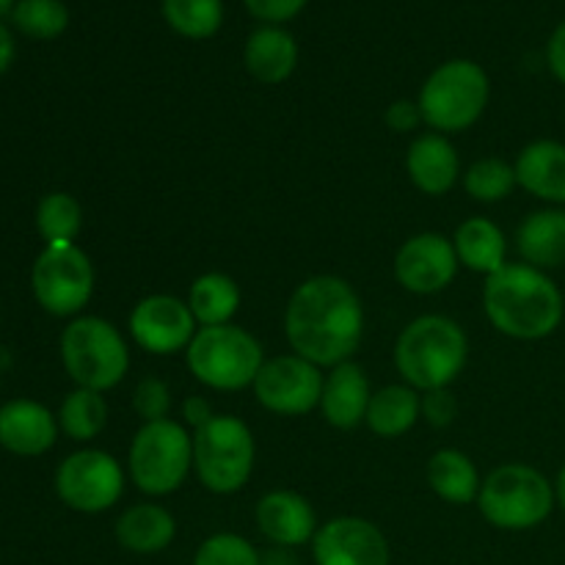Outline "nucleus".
Instances as JSON below:
<instances>
[{
  "label": "nucleus",
  "mask_w": 565,
  "mask_h": 565,
  "mask_svg": "<svg viewBox=\"0 0 565 565\" xmlns=\"http://www.w3.org/2000/svg\"><path fill=\"white\" fill-rule=\"evenodd\" d=\"M285 334L292 351L318 367L351 362L364 334V309L356 290L340 276L307 279L287 303Z\"/></svg>",
  "instance_id": "1"
},
{
  "label": "nucleus",
  "mask_w": 565,
  "mask_h": 565,
  "mask_svg": "<svg viewBox=\"0 0 565 565\" xmlns=\"http://www.w3.org/2000/svg\"><path fill=\"white\" fill-rule=\"evenodd\" d=\"M483 309L491 326L513 340H544L563 323L565 301L546 270L533 265H505L483 287Z\"/></svg>",
  "instance_id": "2"
},
{
  "label": "nucleus",
  "mask_w": 565,
  "mask_h": 565,
  "mask_svg": "<svg viewBox=\"0 0 565 565\" xmlns=\"http://www.w3.org/2000/svg\"><path fill=\"white\" fill-rule=\"evenodd\" d=\"M469 340L445 315H423L401 331L395 345L397 373L417 392L447 390L467 367Z\"/></svg>",
  "instance_id": "3"
},
{
  "label": "nucleus",
  "mask_w": 565,
  "mask_h": 565,
  "mask_svg": "<svg viewBox=\"0 0 565 565\" xmlns=\"http://www.w3.org/2000/svg\"><path fill=\"white\" fill-rule=\"evenodd\" d=\"M555 483L527 463L497 467L480 486L478 508L489 524L508 533L533 530L550 519L555 508Z\"/></svg>",
  "instance_id": "4"
},
{
  "label": "nucleus",
  "mask_w": 565,
  "mask_h": 565,
  "mask_svg": "<svg viewBox=\"0 0 565 565\" xmlns=\"http://www.w3.org/2000/svg\"><path fill=\"white\" fill-rule=\"evenodd\" d=\"M185 359L193 379L221 392L254 386L265 364V353L257 337L232 323L199 329L188 345Z\"/></svg>",
  "instance_id": "5"
},
{
  "label": "nucleus",
  "mask_w": 565,
  "mask_h": 565,
  "mask_svg": "<svg viewBox=\"0 0 565 565\" xmlns=\"http://www.w3.org/2000/svg\"><path fill=\"white\" fill-rule=\"evenodd\" d=\"M489 75L469 58H456L430 72L419 92V110L430 130L463 132L483 116L489 105Z\"/></svg>",
  "instance_id": "6"
},
{
  "label": "nucleus",
  "mask_w": 565,
  "mask_h": 565,
  "mask_svg": "<svg viewBox=\"0 0 565 565\" xmlns=\"http://www.w3.org/2000/svg\"><path fill=\"white\" fill-rule=\"evenodd\" d=\"M61 359L77 386L94 392L114 390L130 370V348L114 323L77 318L61 334Z\"/></svg>",
  "instance_id": "7"
},
{
  "label": "nucleus",
  "mask_w": 565,
  "mask_h": 565,
  "mask_svg": "<svg viewBox=\"0 0 565 565\" xmlns=\"http://www.w3.org/2000/svg\"><path fill=\"white\" fill-rule=\"evenodd\" d=\"M254 436L243 419L215 414L193 434V469L199 483L213 494H235L254 472Z\"/></svg>",
  "instance_id": "8"
},
{
  "label": "nucleus",
  "mask_w": 565,
  "mask_h": 565,
  "mask_svg": "<svg viewBox=\"0 0 565 565\" xmlns=\"http://www.w3.org/2000/svg\"><path fill=\"white\" fill-rule=\"evenodd\" d=\"M193 469V436L174 419L143 423L130 445V478L138 491L166 497L180 489Z\"/></svg>",
  "instance_id": "9"
},
{
  "label": "nucleus",
  "mask_w": 565,
  "mask_h": 565,
  "mask_svg": "<svg viewBox=\"0 0 565 565\" xmlns=\"http://www.w3.org/2000/svg\"><path fill=\"white\" fill-rule=\"evenodd\" d=\"M33 296L50 315L70 318L88 303L94 292V268L75 243H50L33 263Z\"/></svg>",
  "instance_id": "10"
},
{
  "label": "nucleus",
  "mask_w": 565,
  "mask_h": 565,
  "mask_svg": "<svg viewBox=\"0 0 565 565\" xmlns=\"http://www.w3.org/2000/svg\"><path fill=\"white\" fill-rule=\"evenodd\" d=\"M55 491L72 511L103 513L125 494V469L103 450L72 452L55 472Z\"/></svg>",
  "instance_id": "11"
},
{
  "label": "nucleus",
  "mask_w": 565,
  "mask_h": 565,
  "mask_svg": "<svg viewBox=\"0 0 565 565\" xmlns=\"http://www.w3.org/2000/svg\"><path fill=\"white\" fill-rule=\"evenodd\" d=\"M323 381L318 364L298 353L265 359L257 381H254V395L257 403L268 412L281 417H301L320 406L323 397Z\"/></svg>",
  "instance_id": "12"
},
{
  "label": "nucleus",
  "mask_w": 565,
  "mask_h": 565,
  "mask_svg": "<svg viewBox=\"0 0 565 565\" xmlns=\"http://www.w3.org/2000/svg\"><path fill=\"white\" fill-rule=\"evenodd\" d=\"M196 331V318L188 301L174 296H147L130 312V337L154 356L188 351Z\"/></svg>",
  "instance_id": "13"
},
{
  "label": "nucleus",
  "mask_w": 565,
  "mask_h": 565,
  "mask_svg": "<svg viewBox=\"0 0 565 565\" xmlns=\"http://www.w3.org/2000/svg\"><path fill=\"white\" fill-rule=\"evenodd\" d=\"M315 565H390L386 535L359 516H337L318 527L312 539Z\"/></svg>",
  "instance_id": "14"
},
{
  "label": "nucleus",
  "mask_w": 565,
  "mask_h": 565,
  "mask_svg": "<svg viewBox=\"0 0 565 565\" xmlns=\"http://www.w3.org/2000/svg\"><path fill=\"white\" fill-rule=\"evenodd\" d=\"M458 254L450 237L439 232H423L408 237L395 257V276L408 292L434 296L452 285L458 274Z\"/></svg>",
  "instance_id": "15"
},
{
  "label": "nucleus",
  "mask_w": 565,
  "mask_h": 565,
  "mask_svg": "<svg viewBox=\"0 0 565 565\" xmlns=\"http://www.w3.org/2000/svg\"><path fill=\"white\" fill-rule=\"evenodd\" d=\"M257 527L270 544L290 550L315 539L318 516L307 497L296 491H270L257 502Z\"/></svg>",
  "instance_id": "16"
},
{
  "label": "nucleus",
  "mask_w": 565,
  "mask_h": 565,
  "mask_svg": "<svg viewBox=\"0 0 565 565\" xmlns=\"http://www.w3.org/2000/svg\"><path fill=\"white\" fill-rule=\"evenodd\" d=\"M370 401H373V390H370V379L362 364L342 362L326 375L320 408H323L326 423L334 425V428H359L367 419Z\"/></svg>",
  "instance_id": "17"
},
{
  "label": "nucleus",
  "mask_w": 565,
  "mask_h": 565,
  "mask_svg": "<svg viewBox=\"0 0 565 565\" xmlns=\"http://www.w3.org/2000/svg\"><path fill=\"white\" fill-rule=\"evenodd\" d=\"M406 169L417 191L425 196H445L461 174V158L441 132H425L408 147Z\"/></svg>",
  "instance_id": "18"
},
{
  "label": "nucleus",
  "mask_w": 565,
  "mask_h": 565,
  "mask_svg": "<svg viewBox=\"0 0 565 565\" xmlns=\"http://www.w3.org/2000/svg\"><path fill=\"white\" fill-rule=\"evenodd\" d=\"M53 414L33 401H11L0 408V445L17 456H42L55 445Z\"/></svg>",
  "instance_id": "19"
},
{
  "label": "nucleus",
  "mask_w": 565,
  "mask_h": 565,
  "mask_svg": "<svg viewBox=\"0 0 565 565\" xmlns=\"http://www.w3.org/2000/svg\"><path fill=\"white\" fill-rule=\"evenodd\" d=\"M513 169L519 185L535 199L565 204V143L550 138L527 143Z\"/></svg>",
  "instance_id": "20"
},
{
  "label": "nucleus",
  "mask_w": 565,
  "mask_h": 565,
  "mask_svg": "<svg viewBox=\"0 0 565 565\" xmlns=\"http://www.w3.org/2000/svg\"><path fill=\"white\" fill-rule=\"evenodd\" d=\"M248 75L257 77L259 83H285L296 72L298 64V44L285 28L263 25L248 36L246 50H243Z\"/></svg>",
  "instance_id": "21"
},
{
  "label": "nucleus",
  "mask_w": 565,
  "mask_h": 565,
  "mask_svg": "<svg viewBox=\"0 0 565 565\" xmlns=\"http://www.w3.org/2000/svg\"><path fill=\"white\" fill-rule=\"evenodd\" d=\"M516 246L524 265L539 270L565 265V210L550 207L530 213L516 232Z\"/></svg>",
  "instance_id": "22"
},
{
  "label": "nucleus",
  "mask_w": 565,
  "mask_h": 565,
  "mask_svg": "<svg viewBox=\"0 0 565 565\" xmlns=\"http://www.w3.org/2000/svg\"><path fill=\"white\" fill-rule=\"evenodd\" d=\"M174 535L177 519L163 505H152V502L127 508L116 522V541L121 550L136 552V555H158L169 550Z\"/></svg>",
  "instance_id": "23"
},
{
  "label": "nucleus",
  "mask_w": 565,
  "mask_h": 565,
  "mask_svg": "<svg viewBox=\"0 0 565 565\" xmlns=\"http://www.w3.org/2000/svg\"><path fill=\"white\" fill-rule=\"evenodd\" d=\"M452 246H456L458 263L467 265V268L475 270V274H486V279L508 265L505 235H502L500 226L489 218L463 221V224L456 230Z\"/></svg>",
  "instance_id": "24"
},
{
  "label": "nucleus",
  "mask_w": 565,
  "mask_h": 565,
  "mask_svg": "<svg viewBox=\"0 0 565 565\" xmlns=\"http://www.w3.org/2000/svg\"><path fill=\"white\" fill-rule=\"evenodd\" d=\"M419 414H423V397L417 395V390L408 384H390L373 392L364 423L381 439H397L417 425Z\"/></svg>",
  "instance_id": "25"
},
{
  "label": "nucleus",
  "mask_w": 565,
  "mask_h": 565,
  "mask_svg": "<svg viewBox=\"0 0 565 565\" xmlns=\"http://www.w3.org/2000/svg\"><path fill=\"white\" fill-rule=\"evenodd\" d=\"M428 483L436 497L450 505H469L480 497V475L472 458L461 450H439L428 461Z\"/></svg>",
  "instance_id": "26"
},
{
  "label": "nucleus",
  "mask_w": 565,
  "mask_h": 565,
  "mask_svg": "<svg viewBox=\"0 0 565 565\" xmlns=\"http://www.w3.org/2000/svg\"><path fill=\"white\" fill-rule=\"evenodd\" d=\"M188 307L202 329L226 326L241 307V287L232 276L213 270L193 281L191 292H188Z\"/></svg>",
  "instance_id": "27"
},
{
  "label": "nucleus",
  "mask_w": 565,
  "mask_h": 565,
  "mask_svg": "<svg viewBox=\"0 0 565 565\" xmlns=\"http://www.w3.org/2000/svg\"><path fill=\"white\" fill-rule=\"evenodd\" d=\"M58 423L64 428V434L75 441H92L108 425V403H105L103 392L83 390L77 386L72 395H66V401L61 403Z\"/></svg>",
  "instance_id": "28"
},
{
  "label": "nucleus",
  "mask_w": 565,
  "mask_h": 565,
  "mask_svg": "<svg viewBox=\"0 0 565 565\" xmlns=\"http://www.w3.org/2000/svg\"><path fill=\"white\" fill-rule=\"evenodd\" d=\"M163 17L171 31L185 39H210L224 22L221 0H163Z\"/></svg>",
  "instance_id": "29"
},
{
  "label": "nucleus",
  "mask_w": 565,
  "mask_h": 565,
  "mask_svg": "<svg viewBox=\"0 0 565 565\" xmlns=\"http://www.w3.org/2000/svg\"><path fill=\"white\" fill-rule=\"evenodd\" d=\"M516 185V169H513L511 163H505L502 158L478 160V163L469 166V171L463 174V188H467V193L475 202L483 204L502 202V199L511 196Z\"/></svg>",
  "instance_id": "30"
},
{
  "label": "nucleus",
  "mask_w": 565,
  "mask_h": 565,
  "mask_svg": "<svg viewBox=\"0 0 565 565\" xmlns=\"http://www.w3.org/2000/svg\"><path fill=\"white\" fill-rule=\"evenodd\" d=\"M36 226L50 243H72L83 226V210L70 193H50L39 202Z\"/></svg>",
  "instance_id": "31"
},
{
  "label": "nucleus",
  "mask_w": 565,
  "mask_h": 565,
  "mask_svg": "<svg viewBox=\"0 0 565 565\" xmlns=\"http://www.w3.org/2000/svg\"><path fill=\"white\" fill-rule=\"evenodd\" d=\"M11 20L25 36L55 39L70 25V11L61 0H20L11 9Z\"/></svg>",
  "instance_id": "32"
},
{
  "label": "nucleus",
  "mask_w": 565,
  "mask_h": 565,
  "mask_svg": "<svg viewBox=\"0 0 565 565\" xmlns=\"http://www.w3.org/2000/svg\"><path fill=\"white\" fill-rule=\"evenodd\" d=\"M193 565H263V557L252 541L235 533H218L199 546Z\"/></svg>",
  "instance_id": "33"
},
{
  "label": "nucleus",
  "mask_w": 565,
  "mask_h": 565,
  "mask_svg": "<svg viewBox=\"0 0 565 565\" xmlns=\"http://www.w3.org/2000/svg\"><path fill=\"white\" fill-rule=\"evenodd\" d=\"M132 408H136V414L143 419V423H160V419H169L171 392L169 386H166V381L152 379V375L138 381L136 392H132Z\"/></svg>",
  "instance_id": "34"
},
{
  "label": "nucleus",
  "mask_w": 565,
  "mask_h": 565,
  "mask_svg": "<svg viewBox=\"0 0 565 565\" xmlns=\"http://www.w3.org/2000/svg\"><path fill=\"white\" fill-rule=\"evenodd\" d=\"M243 3H246V9L257 20L268 22V25H279V22H287L296 14H301V9L309 0H243Z\"/></svg>",
  "instance_id": "35"
},
{
  "label": "nucleus",
  "mask_w": 565,
  "mask_h": 565,
  "mask_svg": "<svg viewBox=\"0 0 565 565\" xmlns=\"http://www.w3.org/2000/svg\"><path fill=\"white\" fill-rule=\"evenodd\" d=\"M458 401L450 390H434L425 392L423 397V417L428 419L434 428H447L456 419Z\"/></svg>",
  "instance_id": "36"
},
{
  "label": "nucleus",
  "mask_w": 565,
  "mask_h": 565,
  "mask_svg": "<svg viewBox=\"0 0 565 565\" xmlns=\"http://www.w3.org/2000/svg\"><path fill=\"white\" fill-rule=\"evenodd\" d=\"M384 121L390 130L395 132H412L417 130V125L423 121V110H419V103H412V99H397L386 108Z\"/></svg>",
  "instance_id": "37"
},
{
  "label": "nucleus",
  "mask_w": 565,
  "mask_h": 565,
  "mask_svg": "<svg viewBox=\"0 0 565 565\" xmlns=\"http://www.w3.org/2000/svg\"><path fill=\"white\" fill-rule=\"evenodd\" d=\"M546 61H550L552 75L565 86V20L555 28L550 44H546Z\"/></svg>",
  "instance_id": "38"
},
{
  "label": "nucleus",
  "mask_w": 565,
  "mask_h": 565,
  "mask_svg": "<svg viewBox=\"0 0 565 565\" xmlns=\"http://www.w3.org/2000/svg\"><path fill=\"white\" fill-rule=\"evenodd\" d=\"M182 417H185V423L191 425L193 430H199L215 417V412L213 406H210V401H204L202 395H191L185 403H182Z\"/></svg>",
  "instance_id": "39"
},
{
  "label": "nucleus",
  "mask_w": 565,
  "mask_h": 565,
  "mask_svg": "<svg viewBox=\"0 0 565 565\" xmlns=\"http://www.w3.org/2000/svg\"><path fill=\"white\" fill-rule=\"evenodd\" d=\"M11 58H14V39H11V33L0 25V75L9 70Z\"/></svg>",
  "instance_id": "40"
},
{
  "label": "nucleus",
  "mask_w": 565,
  "mask_h": 565,
  "mask_svg": "<svg viewBox=\"0 0 565 565\" xmlns=\"http://www.w3.org/2000/svg\"><path fill=\"white\" fill-rule=\"evenodd\" d=\"M555 502L565 511V467L557 472V478H555Z\"/></svg>",
  "instance_id": "41"
},
{
  "label": "nucleus",
  "mask_w": 565,
  "mask_h": 565,
  "mask_svg": "<svg viewBox=\"0 0 565 565\" xmlns=\"http://www.w3.org/2000/svg\"><path fill=\"white\" fill-rule=\"evenodd\" d=\"M11 9H14V0H0V17L9 14Z\"/></svg>",
  "instance_id": "42"
}]
</instances>
